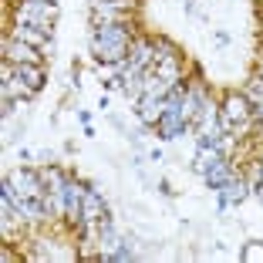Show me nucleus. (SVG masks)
Wrapping results in <instances>:
<instances>
[{"label": "nucleus", "mask_w": 263, "mask_h": 263, "mask_svg": "<svg viewBox=\"0 0 263 263\" xmlns=\"http://www.w3.org/2000/svg\"><path fill=\"white\" fill-rule=\"evenodd\" d=\"M250 118H253V105H250L243 95H226L223 101V122L230 125H240V128H250Z\"/></svg>", "instance_id": "nucleus-1"}, {"label": "nucleus", "mask_w": 263, "mask_h": 263, "mask_svg": "<svg viewBox=\"0 0 263 263\" xmlns=\"http://www.w3.org/2000/svg\"><path fill=\"white\" fill-rule=\"evenodd\" d=\"M4 54L14 64H41V51L34 44H27V41H21V37L7 41V44H4Z\"/></svg>", "instance_id": "nucleus-2"}, {"label": "nucleus", "mask_w": 263, "mask_h": 263, "mask_svg": "<svg viewBox=\"0 0 263 263\" xmlns=\"http://www.w3.org/2000/svg\"><path fill=\"white\" fill-rule=\"evenodd\" d=\"M14 64V61H10ZM14 74L21 78L24 85L31 88V91H41V85H44V74H41V64H14Z\"/></svg>", "instance_id": "nucleus-3"}, {"label": "nucleus", "mask_w": 263, "mask_h": 263, "mask_svg": "<svg viewBox=\"0 0 263 263\" xmlns=\"http://www.w3.org/2000/svg\"><path fill=\"white\" fill-rule=\"evenodd\" d=\"M247 256H250V260H260V256H263V250H256V247H253V250H250Z\"/></svg>", "instance_id": "nucleus-4"}]
</instances>
